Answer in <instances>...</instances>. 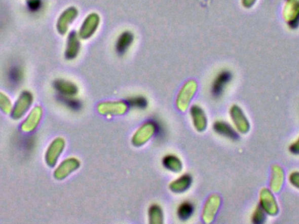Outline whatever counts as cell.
Here are the masks:
<instances>
[{"instance_id":"obj_1","label":"cell","mask_w":299,"mask_h":224,"mask_svg":"<svg viewBox=\"0 0 299 224\" xmlns=\"http://www.w3.org/2000/svg\"><path fill=\"white\" fill-rule=\"evenodd\" d=\"M100 24V17L96 13H92L84 19L83 25L81 26L79 32V37L82 39L90 38L94 35Z\"/></svg>"},{"instance_id":"obj_2","label":"cell","mask_w":299,"mask_h":224,"mask_svg":"<svg viewBox=\"0 0 299 224\" xmlns=\"http://www.w3.org/2000/svg\"><path fill=\"white\" fill-rule=\"evenodd\" d=\"M232 79V74L228 70H223L218 74L216 78L213 81V85L211 88V92L213 97L218 98L222 95L227 85Z\"/></svg>"},{"instance_id":"obj_3","label":"cell","mask_w":299,"mask_h":224,"mask_svg":"<svg viewBox=\"0 0 299 224\" xmlns=\"http://www.w3.org/2000/svg\"><path fill=\"white\" fill-rule=\"evenodd\" d=\"M260 207L269 215H276L278 213V206L276 199L274 198L273 195L269 189L261 190L260 194Z\"/></svg>"},{"instance_id":"obj_4","label":"cell","mask_w":299,"mask_h":224,"mask_svg":"<svg viewBox=\"0 0 299 224\" xmlns=\"http://www.w3.org/2000/svg\"><path fill=\"white\" fill-rule=\"evenodd\" d=\"M230 115L236 129L242 133H247L249 130V123L242 109L237 105L233 106L230 109Z\"/></svg>"},{"instance_id":"obj_5","label":"cell","mask_w":299,"mask_h":224,"mask_svg":"<svg viewBox=\"0 0 299 224\" xmlns=\"http://www.w3.org/2000/svg\"><path fill=\"white\" fill-rule=\"evenodd\" d=\"M77 15H78V10L76 7H71L66 11H64L58 20L57 28L60 33L64 34L67 32L68 26L76 19Z\"/></svg>"},{"instance_id":"obj_6","label":"cell","mask_w":299,"mask_h":224,"mask_svg":"<svg viewBox=\"0 0 299 224\" xmlns=\"http://www.w3.org/2000/svg\"><path fill=\"white\" fill-rule=\"evenodd\" d=\"M134 41V34L131 31L122 32L116 42V52L119 55H124L131 48Z\"/></svg>"},{"instance_id":"obj_7","label":"cell","mask_w":299,"mask_h":224,"mask_svg":"<svg viewBox=\"0 0 299 224\" xmlns=\"http://www.w3.org/2000/svg\"><path fill=\"white\" fill-rule=\"evenodd\" d=\"M153 134H154V125H153V120H151L142 126L137 133L134 135L132 143L134 145H140L145 143L148 140V138H151Z\"/></svg>"},{"instance_id":"obj_8","label":"cell","mask_w":299,"mask_h":224,"mask_svg":"<svg viewBox=\"0 0 299 224\" xmlns=\"http://www.w3.org/2000/svg\"><path fill=\"white\" fill-rule=\"evenodd\" d=\"M81 43L79 41V35H77V32L73 31L69 33L67 38V48L65 56L67 60H73L77 57L79 54Z\"/></svg>"},{"instance_id":"obj_9","label":"cell","mask_w":299,"mask_h":224,"mask_svg":"<svg viewBox=\"0 0 299 224\" xmlns=\"http://www.w3.org/2000/svg\"><path fill=\"white\" fill-rule=\"evenodd\" d=\"M195 90H196V84L194 82H190L185 86H184L178 98L179 109L181 110H185L188 108V103L190 102L192 97L194 96Z\"/></svg>"},{"instance_id":"obj_10","label":"cell","mask_w":299,"mask_h":224,"mask_svg":"<svg viewBox=\"0 0 299 224\" xmlns=\"http://www.w3.org/2000/svg\"><path fill=\"white\" fill-rule=\"evenodd\" d=\"M190 112H191L194 126H195V128L197 129V131H202L207 128V117L205 115V113L201 107L194 105L192 107Z\"/></svg>"},{"instance_id":"obj_11","label":"cell","mask_w":299,"mask_h":224,"mask_svg":"<svg viewBox=\"0 0 299 224\" xmlns=\"http://www.w3.org/2000/svg\"><path fill=\"white\" fill-rule=\"evenodd\" d=\"M213 130L218 134L222 135L226 138H230L232 140H237L239 138L238 134L236 130L226 122L217 121L213 125Z\"/></svg>"},{"instance_id":"obj_12","label":"cell","mask_w":299,"mask_h":224,"mask_svg":"<svg viewBox=\"0 0 299 224\" xmlns=\"http://www.w3.org/2000/svg\"><path fill=\"white\" fill-rule=\"evenodd\" d=\"M54 86L61 96H73L78 92L77 87L67 81L57 80L54 82Z\"/></svg>"},{"instance_id":"obj_13","label":"cell","mask_w":299,"mask_h":224,"mask_svg":"<svg viewBox=\"0 0 299 224\" xmlns=\"http://www.w3.org/2000/svg\"><path fill=\"white\" fill-rule=\"evenodd\" d=\"M192 177L189 174H184L179 177L178 179L174 180L170 185V189L175 193H182L186 191L192 184Z\"/></svg>"},{"instance_id":"obj_14","label":"cell","mask_w":299,"mask_h":224,"mask_svg":"<svg viewBox=\"0 0 299 224\" xmlns=\"http://www.w3.org/2000/svg\"><path fill=\"white\" fill-rule=\"evenodd\" d=\"M78 167H79V162L76 159L65 160L61 166V167H63L65 169H60L59 168L54 173V175L57 179H62L64 177L67 176V174L71 173L73 170L77 169Z\"/></svg>"},{"instance_id":"obj_15","label":"cell","mask_w":299,"mask_h":224,"mask_svg":"<svg viewBox=\"0 0 299 224\" xmlns=\"http://www.w3.org/2000/svg\"><path fill=\"white\" fill-rule=\"evenodd\" d=\"M219 203H220V200L215 196H212L208 200V203L205 206V208H204L203 217L205 221H207L208 217L210 218V221L213 219V216L215 215L217 209L219 208Z\"/></svg>"},{"instance_id":"obj_16","label":"cell","mask_w":299,"mask_h":224,"mask_svg":"<svg viewBox=\"0 0 299 224\" xmlns=\"http://www.w3.org/2000/svg\"><path fill=\"white\" fill-rule=\"evenodd\" d=\"M283 183V171L279 167H274L271 179V189L275 192L280 191Z\"/></svg>"},{"instance_id":"obj_17","label":"cell","mask_w":299,"mask_h":224,"mask_svg":"<svg viewBox=\"0 0 299 224\" xmlns=\"http://www.w3.org/2000/svg\"><path fill=\"white\" fill-rule=\"evenodd\" d=\"M163 166L166 169L172 172H180L182 169V164L180 160L174 155H167L163 159Z\"/></svg>"},{"instance_id":"obj_18","label":"cell","mask_w":299,"mask_h":224,"mask_svg":"<svg viewBox=\"0 0 299 224\" xmlns=\"http://www.w3.org/2000/svg\"><path fill=\"white\" fill-rule=\"evenodd\" d=\"M194 204L191 202H184L178 206L177 215H178V219H180L181 221H186L194 215Z\"/></svg>"},{"instance_id":"obj_19","label":"cell","mask_w":299,"mask_h":224,"mask_svg":"<svg viewBox=\"0 0 299 224\" xmlns=\"http://www.w3.org/2000/svg\"><path fill=\"white\" fill-rule=\"evenodd\" d=\"M58 99L63 103L64 105L67 106V108L72 109L73 111H78L82 109L83 104L80 100L74 98L73 96H58Z\"/></svg>"},{"instance_id":"obj_20","label":"cell","mask_w":299,"mask_h":224,"mask_svg":"<svg viewBox=\"0 0 299 224\" xmlns=\"http://www.w3.org/2000/svg\"><path fill=\"white\" fill-rule=\"evenodd\" d=\"M126 104L129 107L131 108H135V109H146L148 106V102H147L146 98L143 96H134V97H130L126 100Z\"/></svg>"},{"instance_id":"obj_21","label":"cell","mask_w":299,"mask_h":224,"mask_svg":"<svg viewBox=\"0 0 299 224\" xmlns=\"http://www.w3.org/2000/svg\"><path fill=\"white\" fill-rule=\"evenodd\" d=\"M150 221L152 223H162V209L158 205H153L149 209Z\"/></svg>"},{"instance_id":"obj_22","label":"cell","mask_w":299,"mask_h":224,"mask_svg":"<svg viewBox=\"0 0 299 224\" xmlns=\"http://www.w3.org/2000/svg\"><path fill=\"white\" fill-rule=\"evenodd\" d=\"M32 96L31 95L28 93H24L21 96V98L19 97V102L21 103L22 105L20 106V107H16V109H15V113L18 114L17 117H21V116L25 113L26 111V109H28L29 106H30V103H31V101H32Z\"/></svg>"},{"instance_id":"obj_23","label":"cell","mask_w":299,"mask_h":224,"mask_svg":"<svg viewBox=\"0 0 299 224\" xmlns=\"http://www.w3.org/2000/svg\"><path fill=\"white\" fill-rule=\"evenodd\" d=\"M265 220H266L265 212L260 206H257L252 216V221L255 224H261L264 223Z\"/></svg>"},{"instance_id":"obj_24","label":"cell","mask_w":299,"mask_h":224,"mask_svg":"<svg viewBox=\"0 0 299 224\" xmlns=\"http://www.w3.org/2000/svg\"><path fill=\"white\" fill-rule=\"evenodd\" d=\"M21 71L19 69V67H13L9 72V80L12 84H16L19 83V81L21 79Z\"/></svg>"},{"instance_id":"obj_25","label":"cell","mask_w":299,"mask_h":224,"mask_svg":"<svg viewBox=\"0 0 299 224\" xmlns=\"http://www.w3.org/2000/svg\"><path fill=\"white\" fill-rule=\"evenodd\" d=\"M153 125H154V134L156 136V138H163L164 136L166 134V131L163 126L162 124L158 120L153 119Z\"/></svg>"},{"instance_id":"obj_26","label":"cell","mask_w":299,"mask_h":224,"mask_svg":"<svg viewBox=\"0 0 299 224\" xmlns=\"http://www.w3.org/2000/svg\"><path fill=\"white\" fill-rule=\"evenodd\" d=\"M289 180L292 186L299 189V172H293L290 173Z\"/></svg>"},{"instance_id":"obj_27","label":"cell","mask_w":299,"mask_h":224,"mask_svg":"<svg viewBox=\"0 0 299 224\" xmlns=\"http://www.w3.org/2000/svg\"><path fill=\"white\" fill-rule=\"evenodd\" d=\"M289 149L291 154L299 155V137L295 142H293L292 144H290Z\"/></svg>"}]
</instances>
